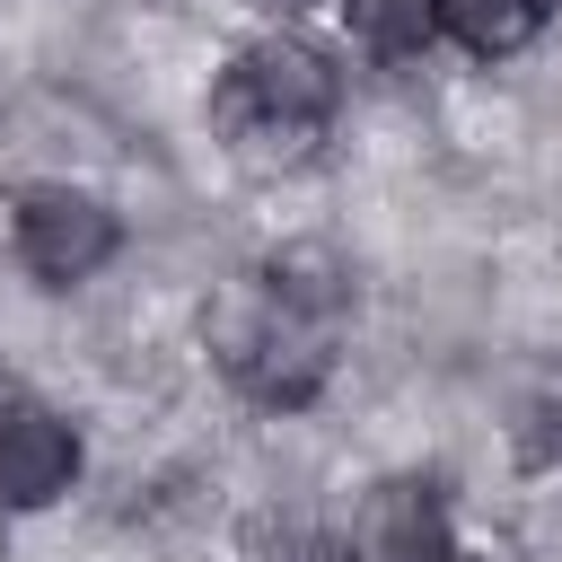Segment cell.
<instances>
[{"mask_svg": "<svg viewBox=\"0 0 562 562\" xmlns=\"http://www.w3.org/2000/svg\"><path fill=\"white\" fill-rule=\"evenodd\" d=\"M281 9H299V0H281Z\"/></svg>", "mask_w": 562, "mask_h": 562, "instance_id": "30bf717a", "label": "cell"}, {"mask_svg": "<svg viewBox=\"0 0 562 562\" xmlns=\"http://www.w3.org/2000/svg\"><path fill=\"white\" fill-rule=\"evenodd\" d=\"M334 97H342V79L307 35H263L228 61V79L211 97V123L246 167H290L334 123Z\"/></svg>", "mask_w": 562, "mask_h": 562, "instance_id": "6da1fadb", "label": "cell"}, {"mask_svg": "<svg viewBox=\"0 0 562 562\" xmlns=\"http://www.w3.org/2000/svg\"><path fill=\"white\" fill-rule=\"evenodd\" d=\"M439 553H448L439 483H422V474H386V483L360 492V509H351L334 562H439Z\"/></svg>", "mask_w": 562, "mask_h": 562, "instance_id": "3957f363", "label": "cell"}, {"mask_svg": "<svg viewBox=\"0 0 562 562\" xmlns=\"http://www.w3.org/2000/svg\"><path fill=\"white\" fill-rule=\"evenodd\" d=\"M536 9H553V0H536Z\"/></svg>", "mask_w": 562, "mask_h": 562, "instance_id": "9c48e42d", "label": "cell"}, {"mask_svg": "<svg viewBox=\"0 0 562 562\" xmlns=\"http://www.w3.org/2000/svg\"><path fill=\"white\" fill-rule=\"evenodd\" d=\"M439 562H474V553H457V544H448V553H439Z\"/></svg>", "mask_w": 562, "mask_h": 562, "instance_id": "ba28073f", "label": "cell"}, {"mask_svg": "<svg viewBox=\"0 0 562 562\" xmlns=\"http://www.w3.org/2000/svg\"><path fill=\"white\" fill-rule=\"evenodd\" d=\"M536 422L544 430H527V465H553L562 457V404H536Z\"/></svg>", "mask_w": 562, "mask_h": 562, "instance_id": "52a82bcc", "label": "cell"}, {"mask_svg": "<svg viewBox=\"0 0 562 562\" xmlns=\"http://www.w3.org/2000/svg\"><path fill=\"white\" fill-rule=\"evenodd\" d=\"M536 26H544V9H536V0H439V35H457V44H465V53H483V61L518 53Z\"/></svg>", "mask_w": 562, "mask_h": 562, "instance_id": "5b68a950", "label": "cell"}, {"mask_svg": "<svg viewBox=\"0 0 562 562\" xmlns=\"http://www.w3.org/2000/svg\"><path fill=\"white\" fill-rule=\"evenodd\" d=\"M18 263L44 281V290H70V281H88L105 255H114V211L97 202V193H70V184H26L18 193Z\"/></svg>", "mask_w": 562, "mask_h": 562, "instance_id": "7a4b0ae2", "label": "cell"}, {"mask_svg": "<svg viewBox=\"0 0 562 562\" xmlns=\"http://www.w3.org/2000/svg\"><path fill=\"white\" fill-rule=\"evenodd\" d=\"M351 26H360V44H369V53L413 61V53L439 35V0H351Z\"/></svg>", "mask_w": 562, "mask_h": 562, "instance_id": "8992f818", "label": "cell"}, {"mask_svg": "<svg viewBox=\"0 0 562 562\" xmlns=\"http://www.w3.org/2000/svg\"><path fill=\"white\" fill-rule=\"evenodd\" d=\"M79 474V439L53 413H9L0 422V509H44Z\"/></svg>", "mask_w": 562, "mask_h": 562, "instance_id": "277c9868", "label": "cell"}]
</instances>
